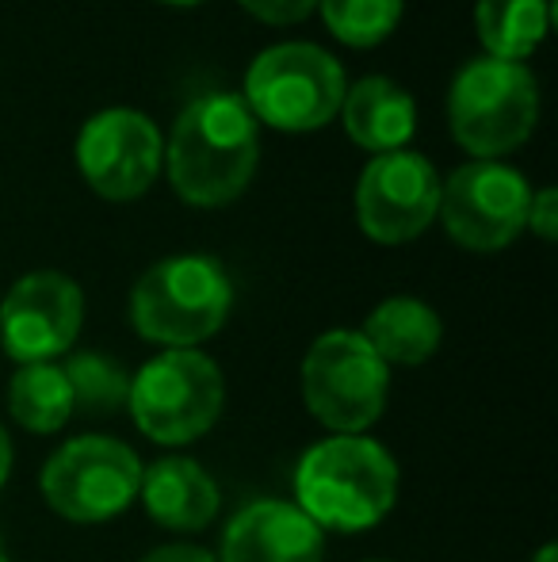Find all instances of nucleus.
Instances as JSON below:
<instances>
[{
	"instance_id": "nucleus-11",
	"label": "nucleus",
	"mask_w": 558,
	"mask_h": 562,
	"mask_svg": "<svg viewBox=\"0 0 558 562\" xmlns=\"http://www.w3.org/2000/svg\"><path fill=\"white\" fill-rule=\"evenodd\" d=\"M84 295L61 272H31L0 303V345L15 363H54L81 334Z\"/></svg>"
},
{
	"instance_id": "nucleus-18",
	"label": "nucleus",
	"mask_w": 558,
	"mask_h": 562,
	"mask_svg": "<svg viewBox=\"0 0 558 562\" xmlns=\"http://www.w3.org/2000/svg\"><path fill=\"white\" fill-rule=\"evenodd\" d=\"M475 23L490 58L521 61L547 35L551 4L547 0H478Z\"/></svg>"
},
{
	"instance_id": "nucleus-5",
	"label": "nucleus",
	"mask_w": 558,
	"mask_h": 562,
	"mask_svg": "<svg viewBox=\"0 0 558 562\" xmlns=\"http://www.w3.org/2000/svg\"><path fill=\"white\" fill-rule=\"evenodd\" d=\"M452 134L467 154L498 161L528 142L539 119V89L524 61L478 58L459 69L447 97Z\"/></svg>"
},
{
	"instance_id": "nucleus-17",
	"label": "nucleus",
	"mask_w": 558,
	"mask_h": 562,
	"mask_svg": "<svg viewBox=\"0 0 558 562\" xmlns=\"http://www.w3.org/2000/svg\"><path fill=\"white\" fill-rule=\"evenodd\" d=\"M8 414L27 432H58L73 417V394H69L61 363H23L8 383Z\"/></svg>"
},
{
	"instance_id": "nucleus-9",
	"label": "nucleus",
	"mask_w": 558,
	"mask_h": 562,
	"mask_svg": "<svg viewBox=\"0 0 558 562\" xmlns=\"http://www.w3.org/2000/svg\"><path fill=\"white\" fill-rule=\"evenodd\" d=\"M532 188L501 161H470L440 184V211L452 241L475 252H498L528 226Z\"/></svg>"
},
{
	"instance_id": "nucleus-12",
	"label": "nucleus",
	"mask_w": 558,
	"mask_h": 562,
	"mask_svg": "<svg viewBox=\"0 0 558 562\" xmlns=\"http://www.w3.org/2000/svg\"><path fill=\"white\" fill-rule=\"evenodd\" d=\"M77 165L104 200H135L161 169V131L135 108H107L84 123L77 138Z\"/></svg>"
},
{
	"instance_id": "nucleus-21",
	"label": "nucleus",
	"mask_w": 558,
	"mask_h": 562,
	"mask_svg": "<svg viewBox=\"0 0 558 562\" xmlns=\"http://www.w3.org/2000/svg\"><path fill=\"white\" fill-rule=\"evenodd\" d=\"M238 4L272 27H291V23H303L318 0H238Z\"/></svg>"
},
{
	"instance_id": "nucleus-7",
	"label": "nucleus",
	"mask_w": 558,
	"mask_h": 562,
	"mask_svg": "<svg viewBox=\"0 0 558 562\" xmlns=\"http://www.w3.org/2000/svg\"><path fill=\"white\" fill-rule=\"evenodd\" d=\"M344 66L314 43L264 50L246 74V104L276 131H318L344 104Z\"/></svg>"
},
{
	"instance_id": "nucleus-27",
	"label": "nucleus",
	"mask_w": 558,
	"mask_h": 562,
	"mask_svg": "<svg viewBox=\"0 0 558 562\" xmlns=\"http://www.w3.org/2000/svg\"><path fill=\"white\" fill-rule=\"evenodd\" d=\"M0 562H8V551H4V540H0Z\"/></svg>"
},
{
	"instance_id": "nucleus-13",
	"label": "nucleus",
	"mask_w": 558,
	"mask_h": 562,
	"mask_svg": "<svg viewBox=\"0 0 558 562\" xmlns=\"http://www.w3.org/2000/svg\"><path fill=\"white\" fill-rule=\"evenodd\" d=\"M218 562H326V532L295 502L264 497L230 517Z\"/></svg>"
},
{
	"instance_id": "nucleus-20",
	"label": "nucleus",
	"mask_w": 558,
	"mask_h": 562,
	"mask_svg": "<svg viewBox=\"0 0 558 562\" xmlns=\"http://www.w3.org/2000/svg\"><path fill=\"white\" fill-rule=\"evenodd\" d=\"M326 27L349 46H375L398 27L406 0H318Z\"/></svg>"
},
{
	"instance_id": "nucleus-26",
	"label": "nucleus",
	"mask_w": 558,
	"mask_h": 562,
	"mask_svg": "<svg viewBox=\"0 0 558 562\" xmlns=\"http://www.w3.org/2000/svg\"><path fill=\"white\" fill-rule=\"evenodd\" d=\"M161 4H176V8H192V4H203V0H161Z\"/></svg>"
},
{
	"instance_id": "nucleus-4",
	"label": "nucleus",
	"mask_w": 558,
	"mask_h": 562,
	"mask_svg": "<svg viewBox=\"0 0 558 562\" xmlns=\"http://www.w3.org/2000/svg\"><path fill=\"white\" fill-rule=\"evenodd\" d=\"M226 406L223 368L200 348H161L130 375L127 409L153 445L180 448L207 437Z\"/></svg>"
},
{
	"instance_id": "nucleus-25",
	"label": "nucleus",
	"mask_w": 558,
	"mask_h": 562,
	"mask_svg": "<svg viewBox=\"0 0 558 562\" xmlns=\"http://www.w3.org/2000/svg\"><path fill=\"white\" fill-rule=\"evenodd\" d=\"M532 562H558V548H555V543H544V548L532 555Z\"/></svg>"
},
{
	"instance_id": "nucleus-19",
	"label": "nucleus",
	"mask_w": 558,
	"mask_h": 562,
	"mask_svg": "<svg viewBox=\"0 0 558 562\" xmlns=\"http://www.w3.org/2000/svg\"><path fill=\"white\" fill-rule=\"evenodd\" d=\"M69 394H73V414L84 417H112L127 409L130 398V371L104 352H77L61 363Z\"/></svg>"
},
{
	"instance_id": "nucleus-22",
	"label": "nucleus",
	"mask_w": 558,
	"mask_h": 562,
	"mask_svg": "<svg viewBox=\"0 0 558 562\" xmlns=\"http://www.w3.org/2000/svg\"><path fill=\"white\" fill-rule=\"evenodd\" d=\"M528 229L544 241H555L558 234V192L544 188V192H532L528 203Z\"/></svg>"
},
{
	"instance_id": "nucleus-2",
	"label": "nucleus",
	"mask_w": 558,
	"mask_h": 562,
	"mask_svg": "<svg viewBox=\"0 0 558 562\" xmlns=\"http://www.w3.org/2000/svg\"><path fill=\"white\" fill-rule=\"evenodd\" d=\"M398 502V463L372 437H326L295 467V505L321 532H367Z\"/></svg>"
},
{
	"instance_id": "nucleus-6",
	"label": "nucleus",
	"mask_w": 558,
	"mask_h": 562,
	"mask_svg": "<svg viewBox=\"0 0 558 562\" xmlns=\"http://www.w3.org/2000/svg\"><path fill=\"white\" fill-rule=\"evenodd\" d=\"M390 398V368L360 329H329L303 356V402L333 437H364Z\"/></svg>"
},
{
	"instance_id": "nucleus-28",
	"label": "nucleus",
	"mask_w": 558,
	"mask_h": 562,
	"mask_svg": "<svg viewBox=\"0 0 558 562\" xmlns=\"http://www.w3.org/2000/svg\"><path fill=\"white\" fill-rule=\"evenodd\" d=\"M372 562H387V559H372Z\"/></svg>"
},
{
	"instance_id": "nucleus-3",
	"label": "nucleus",
	"mask_w": 558,
	"mask_h": 562,
	"mask_svg": "<svg viewBox=\"0 0 558 562\" xmlns=\"http://www.w3.org/2000/svg\"><path fill=\"white\" fill-rule=\"evenodd\" d=\"M234 283L226 268L200 252L157 260L130 291V326L141 340L164 348H195L226 326Z\"/></svg>"
},
{
	"instance_id": "nucleus-23",
	"label": "nucleus",
	"mask_w": 558,
	"mask_h": 562,
	"mask_svg": "<svg viewBox=\"0 0 558 562\" xmlns=\"http://www.w3.org/2000/svg\"><path fill=\"white\" fill-rule=\"evenodd\" d=\"M141 562H218L210 551L192 548V543H164V548H153Z\"/></svg>"
},
{
	"instance_id": "nucleus-8",
	"label": "nucleus",
	"mask_w": 558,
	"mask_h": 562,
	"mask_svg": "<svg viewBox=\"0 0 558 562\" xmlns=\"http://www.w3.org/2000/svg\"><path fill=\"white\" fill-rule=\"evenodd\" d=\"M141 459L130 445L115 437L66 440L43 467V497L58 517L73 525H100L127 509L138 497Z\"/></svg>"
},
{
	"instance_id": "nucleus-15",
	"label": "nucleus",
	"mask_w": 558,
	"mask_h": 562,
	"mask_svg": "<svg viewBox=\"0 0 558 562\" xmlns=\"http://www.w3.org/2000/svg\"><path fill=\"white\" fill-rule=\"evenodd\" d=\"M344 131L356 146L379 154H395L418 131V104L390 77H364L344 92Z\"/></svg>"
},
{
	"instance_id": "nucleus-24",
	"label": "nucleus",
	"mask_w": 558,
	"mask_h": 562,
	"mask_svg": "<svg viewBox=\"0 0 558 562\" xmlns=\"http://www.w3.org/2000/svg\"><path fill=\"white\" fill-rule=\"evenodd\" d=\"M8 474H12V437H8V429L0 425V486L8 482Z\"/></svg>"
},
{
	"instance_id": "nucleus-16",
	"label": "nucleus",
	"mask_w": 558,
	"mask_h": 562,
	"mask_svg": "<svg viewBox=\"0 0 558 562\" xmlns=\"http://www.w3.org/2000/svg\"><path fill=\"white\" fill-rule=\"evenodd\" d=\"M360 337L375 348L383 363H398V368H418V363L432 360L444 340V322L429 303L410 295H395L379 303L367 314Z\"/></svg>"
},
{
	"instance_id": "nucleus-10",
	"label": "nucleus",
	"mask_w": 558,
	"mask_h": 562,
	"mask_svg": "<svg viewBox=\"0 0 558 562\" xmlns=\"http://www.w3.org/2000/svg\"><path fill=\"white\" fill-rule=\"evenodd\" d=\"M440 211V177L429 157L395 149L367 161L356 188V215L372 241L402 245L421 237Z\"/></svg>"
},
{
	"instance_id": "nucleus-14",
	"label": "nucleus",
	"mask_w": 558,
	"mask_h": 562,
	"mask_svg": "<svg viewBox=\"0 0 558 562\" xmlns=\"http://www.w3.org/2000/svg\"><path fill=\"white\" fill-rule=\"evenodd\" d=\"M138 497L149 517L169 532H203L223 505L215 479L187 456H169L141 467Z\"/></svg>"
},
{
	"instance_id": "nucleus-1",
	"label": "nucleus",
	"mask_w": 558,
	"mask_h": 562,
	"mask_svg": "<svg viewBox=\"0 0 558 562\" xmlns=\"http://www.w3.org/2000/svg\"><path fill=\"white\" fill-rule=\"evenodd\" d=\"M261 157L257 115L234 92H203L169 138V180L192 207H223L249 188Z\"/></svg>"
}]
</instances>
